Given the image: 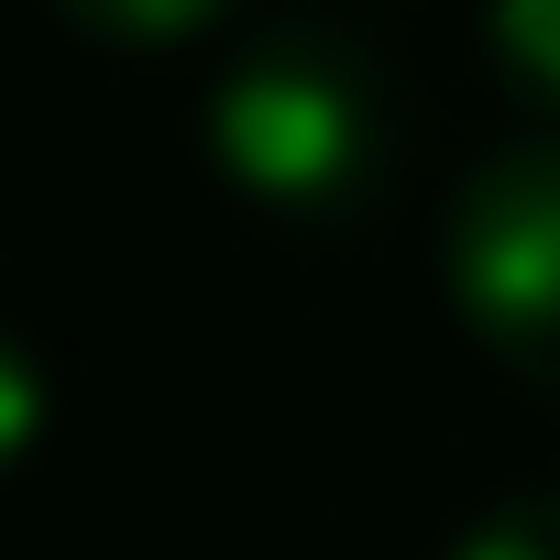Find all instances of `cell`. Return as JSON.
Returning <instances> with one entry per match:
<instances>
[{
	"instance_id": "cell-1",
	"label": "cell",
	"mask_w": 560,
	"mask_h": 560,
	"mask_svg": "<svg viewBox=\"0 0 560 560\" xmlns=\"http://www.w3.org/2000/svg\"><path fill=\"white\" fill-rule=\"evenodd\" d=\"M209 165L231 198L298 231H341L385 198L396 165V89L352 34H264L209 89Z\"/></svg>"
},
{
	"instance_id": "cell-2",
	"label": "cell",
	"mask_w": 560,
	"mask_h": 560,
	"mask_svg": "<svg viewBox=\"0 0 560 560\" xmlns=\"http://www.w3.org/2000/svg\"><path fill=\"white\" fill-rule=\"evenodd\" d=\"M440 275H451L462 330L527 396L560 407V132H516L462 176Z\"/></svg>"
},
{
	"instance_id": "cell-3",
	"label": "cell",
	"mask_w": 560,
	"mask_h": 560,
	"mask_svg": "<svg viewBox=\"0 0 560 560\" xmlns=\"http://www.w3.org/2000/svg\"><path fill=\"white\" fill-rule=\"evenodd\" d=\"M45 12L100 56H165V45H198L231 0H45Z\"/></svg>"
},
{
	"instance_id": "cell-4",
	"label": "cell",
	"mask_w": 560,
	"mask_h": 560,
	"mask_svg": "<svg viewBox=\"0 0 560 560\" xmlns=\"http://www.w3.org/2000/svg\"><path fill=\"white\" fill-rule=\"evenodd\" d=\"M483 45L527 110H560V0H483Z\"/></svg>"
},
{
	"instance_id": "cell-5",
	"label": "cell",
	"mask_w": 560,
	"mask_h": 560,
	"mask_svg": "<svg viewBox=\"0 0 560 560\" xmlns=\"http://www.w3.org/2000/svg\"><path fill=\"white\" fill-rule=\"evenodd\" d=\"M451 560H560V494H505L494 516L462 527Z\"/></svg>"
},
{
	"instance_id": "cell-6",
	"label": "cell",
	"mask_w": 560,
	"mask_h": 560,
	"mask_svg": "<svg viewBox=\"0 0 560 560\" xmlns=\"http://www.w3.org/2000/svg\"><path fill=\"white\" fill-rule=\"evenodd\" d=\"M45 418H56V385H45V363H34L12 330H0V472H23V462H34Z\"/></svg>"
}]
</instances>
